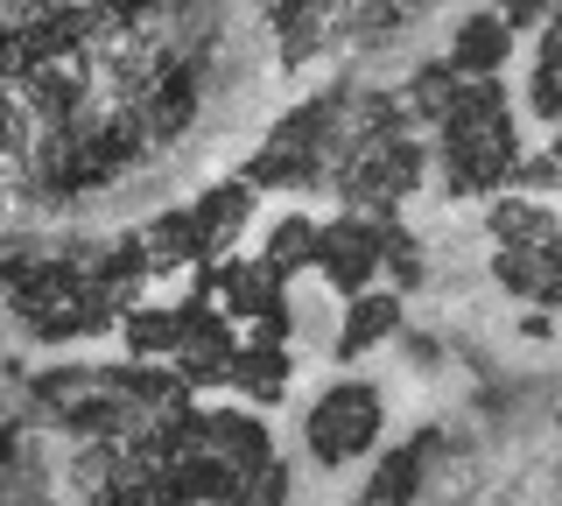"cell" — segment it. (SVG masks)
I'll return each mask as SVG.
<instances>
[{
	"label": "cell",
	"mask_w": 562,
	"mask_h": 506,
	"mask_svg": "<svg viewBox=\"0 0 562 506\" xmlns=\"http://www.w3.org/2000/svg\"><path fill=\"white\" fill-rule=\"evenodd\" d=\"M380 423H386V408H380V387H366V380H338V387H324L310 401V458L324 464V471H338V464H359L366 450L380 443Z\"/></svg>",
	"instance_id": "1"
},
{
	"label": "cell",
	"mask_w": 562,
	"mask_h": 506,
	"mask_svg": "<svg viewBox=\"0 0 562 506\" xmlns=\"http://www.w3.org/2000/svg\"><path fill=\"white\" fill-rule=\"evenodd\" d=\"M310 268L324 274L338 295L373 289V274H380V218L345 212L338 225H316V260H310Z\"/></svg>",
	"instance_id": "2"
},
{
	"label": "cell",
	"mask_w": 562,
	"mask_h": 506,
	"mask_svg": "<svg viewBox=\"0 0 562 506\" xmlns=\"http://www.w3.org/2000/svg\"><path fill=\"white\" fill-rule=\"evenodd\" d=\"M506 57H514V29H506L499 8L464 14V22L450 29V49H443V64H450L457 78H499Z\"/></svg>",
	"instance_id": "3"
},
{
	"label": "cell",
	"mask_w": 562,
	"mask_h": 506,
	"mask_svg": "<svg viewBox=\"0 0 562 506\" xmlns=\"http://www.w3.org/2000/svg\"><path fill=\"white\" fill-rule=\"evenodd\" d=\"M401 330V289L386 295V289H359L351 295V310H345V324H338V338H330V352L338 359H366L380 338H394Z\"/></svg>",
	"instance_id": "4"
},
{
	"label": "cell",
	"mask_w": 562,
	"mask_h": 506,
	"mask_svg": "<svg viewBox=\"0 0 562 506\" xmlns=\"http://www.w3.org/2000/svg\"><path fill=\"white\" fill-rule=\"evenodd\" d=\"M246 212H254V183L233 177V183H211L198 204H190V218H198V239H204V260H225V247L239 239Z\"/></svg>",
	"instance_id": "5"
},
{
	"label": "cell",
	"mask_w": 562,
	"mask_h": 506,
	"mask_svg": "<svg viewBox=\"0 0 562 506\" xmlns=\"http://www.w3.org/2000/svg\"><path fill=\"white\" fill-rule=\"evenodd\" d=\"M225 387H239L246 401H281L289 394V352H281V338L239 345L233 366H225Z\"/></svg>",
	"instance_id": "6"
},
{
	"label": "cell",
	"mask_w": 562,
	"mask_h": 506,
	"mask_svg": "<svg viewBox=\"0 0 562 506\" xmlns=\"http://www.w3.org/2000/svg\"><path fill=\"white\" fill-rule=\"evenodd\" d=\"M268 8V22H274V36H281V57L289 64H303L316 43H324V22H330V0H260Z\"/></svg>",
	"instance_id": "7"
},
{
	"label": "cell",
	"mask_w": 562,
	"mask_h": 506,
	"mask_svg": "<svg viewBox=\"0 0 562 506\" xmlns=\"http://www.w3.org/2000/svg\"><path fill=\"white\" fill-rule=\"evenodd\" d=\"M260 260L289 282V274H303L310 260H316V218H303V212H289V218H274L268 225V239H260Z\"/></svg>",
	"instance_id": "8"
},
{
	"label": "cell",
	"mask_w": 562,
	"mask_h": 506,
	"mask_svg": "<svg viewBox=\"0 0 562 506\" xmlns=\"http://www.w3.org/2000/svg\"><path fill=\"white\" fill-rule=\"evenodd\" d=\"M415 471H422V458H415V450H401L394 464H380V485L366 493V506H401V499L415 493Z\"/></svg>",
	"instance_id": "9"
}]
</instances>
